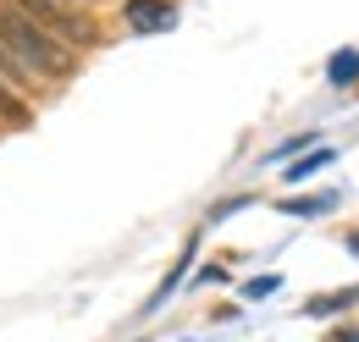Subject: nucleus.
<instances>
[{"label": "nucleus", "mask_w": 359, "mask_h": 342, "mask_svg": "<svg viewBox=\"0 0 359 342\" xmlns=\"http://www.w3.org/2000/svg\"><path fill=\"white\" fill-rule=\"evenodd\" d=\"M0 44L28 67V78H34V83H61V78L72 72L67 44L55 39L39 17H28L17 0H0Z\"/></svg>", "instance_id": "obj_1"}, {"label": "nucleus", "mask_w": 359, "mask_h": 342, "mask_svg": "<svg viewBox=\"0 0 359 342\" xmlns=\"http://www.w3.org/2000/svg\"><path fill=\"white\" fill-rule=\"evenodd\" d=\"M28 17H39L55 39L67 44V50H89L100 39V28H94L89 11H78V0H17Z\"/></svg>", "instance_id": "obj_2"}, {"label": "nucleus", "mask_w": 359, "mask_h": 342, "mask_svg": "<svg viewBox=\"0 0 359 342\" xmlns=\"http://www.w3.org/2000/svg\"><path fill=\"white\" fill-rule=\"evenodd\" d=\"M128 22H133V34L172 28V22H177V6H172V0H128Z\"/></svg>", "instance_id": "obj_3"}, {"label": "nucleus", "mask_w": 359, "mask_h": 342, "mask_svg": "<svg viewBox=\"0 0 359 342\" xmlns=\"http://www.w3.org/2000/svg\"><path fill=\"white\" fill-rule=\"evenodd\" d=\"M0 122H6V128H28V122H34V111H28V100H22L17 88L6 83V78H0Z\"/></svg>", "instance_id": "obj_4"}, {"label": "nucleus", "mask_w": 359, "mask_h": 342, "mask_svg": "<svg viewBox=\"0 0 359 342\" xmlns=\"http://www.w3.org/2000/svg\"><path fill=\"white\" fill-rule=\"evenodd\" d=\"M354 303H359V287H343V293L310 299V303H304V315H343V309H354Z\"/></svg>", "instance_id": "obj_5"}, {"label": "nucleus", "mask_w": 359, "mask_h": 342, "mask_svg": "<svg viewBox=\"0 0 359 342\" xmlns=\"http://www.w3.org/2000/svg\"><path fill=\"white\" fill-rule=\"evenodd\" d=\"M0 78H6V83L17 88V94H28V88H34V78H28V67H22V61H17V55H11L6 44H0Z\"/></svg>", "instance_id": "obj_6"}, {"label": "nucleus", "mask_w": 359, "mask_h": 342, "mask_svg": "<svg viewBox=\"0 0 359 342\" xmlns=\"http://www.w3.org/2000/svg\"><path fill=\"white\" fill-rule=\"evenodd\" d=\"M332 205H337V193H320V199H282L287 215H326Z\"/></svg>", "instance_id": "obj_7"}, {"label": "nucleus", "mask_w": 359, "mask_h": 342, "mask_svg": "<svg viewBox=\"0 0 359 342\" xmlns=\"http://www.w3.org/2000/svg\"><path fill=\"white\" fill-rule=\"evenodd\" d=\"M320 166H332V155H326V149H315V155H304L299 166L287 171V182H304V177H315V171H320Z\"/></svg>", "instance_id": "obj_8"}, {"label": "nucleus", "mask_w": 359, "mask_h": 342, "mask_svg": "<svg viewBox=\"0 0 359 342\" xmlns=\"http://www.w3.org/2000/svg\"><path fill=\"white\" fill-rule=\"evenodd\" d=\"M326 78H332V83H354L359 78V55H337V61L326 67Z\"/></svg>", "instance_id": "obj_9"}, {"label": "nucleus", "mask_w": 359, "mask_h": 342, "mask_svg": "<svg viewBox=\"0 0 359 342\" xmlns=\"http://www.w3.org/2000/svg\"><path fill=\"white\" fill-rule=\"evenodd\" d=\"M243 293H249V299H271V293H276V276H260V282H249Z\"/></svg>", "instance_id": "obj_10"}, {"label": "nucleus", "mask_w": 359, "mask_h": 342, "mask_svg": "<svg viewBox=\"0 0 359 342\" xmlns=\"http://www.w3.org/2000/svg\"><path fill=\"white\" fill-rule=\"evenodd\" d=\"M326 342H359V331H332Z\"/></svg>", "instance_id": "obj_11"}, {"label": "nucleus", "mask_w": 359, "mask_h": 342, "mask_svg": "<svg viewBox=\"0 0 359 342\" xmlns=\"http://www.w3.org/2000/svg\"><path fill=\"white\" fill-rule=\"evenodd\" d=\"M348 249H354V254H359V232H354V238H348Z\"/></svg>", "instance_id": "obj_12"}]
</instances>
